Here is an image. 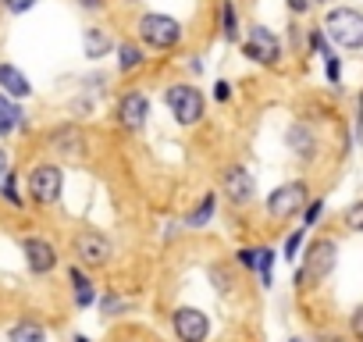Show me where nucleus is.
I'll return each instance as SVG.
<instances>
[{
	"mask_svg": "<svg viewBox=\"0 0 363 342\" xmlns=\"http://www.w3.org/2000/svg\"><path fill=\"white\" fill-rule=\"evenodd\" d=\"M125 4H139V0H125Z\"/></svg>",
	"mask_w": 363,
	"mask_h": 342,
	"instance_id": "nucleus-41",
	"label": "nucleus"
},
{
	"mask_svg": "<svg viewBox=\"0 0 363 342\" xmlns=\"http://www.w3.org/2000/svg\"><path fill=\"white\" fill-rule=\"evenodd\" d=\"M22 253H26V264L33 275H50L57 267V246L43 236H26L22 239Z\"/></svg>",
	"mask_w": 363,
	"mask_h": 342,
	"instance_id": "nucleus-12",
	"label": "nucleus"
},
{
	"mask_svg": "<svg viewBox=\"0 0 363 342\" xmlns=\"http://www.w3.org/2000/svg\"><path fill=\"white\" fill-rule=\"evenodd\" d=\"M303 239H306V232H303V228H296V232L285 239V250H281V253H285V260H296V257H299V246H303Z\"/></svg>",
	"mask_w": 363,
	"mask_h": 342,
	"instance_id": "nucleus-28",
	"label": "nucleus"
},
{
	"mask_svg": "<svg viewBox=\"0 0 363 342\" xmlns=\"http://www.w3.org/2000/svg\"><path fill=\"white\" fill-rule=\"evenodd\" d=\"M235 257H239V264H242V267H250V271H253V264H257V250H253V246H242Z\"/></svg>",
	"mask_w": 363,
	"mask_h": 342,
	"instance_id": "nucleus-33",
	"label": "nucleus"
},
{
	"mask_svg": "<svg viewBox=\"0 0 363 342\" xmlns=\"http://www.w3.org/2000/svg\"><path fill=\"white\" fill-rule=\"evenodd\" d=\"M8 342H47V328L40 321H15L8 328Z\"/></svg>",
	"mask_w": 363,
	"mask_h": 342,
	"instance_id": "nucleus-19",
	"label": "nucleus"
},
{
	"mask_svg": "<svg viewBox=\"0 0 363 342\" xmlns=\"http://www.w3.org/2000/svg\"><path fill=\"white\" fill-rule=\"evenodd\" d=\"M285 143H289V150H292L299 160H313V157H317V136H313V128H310V125H303V121L289 125Z\"/></svg>",
	"mask_w": 363,
	"mask_h": 342,
	"instance_id": "nucleus-13",
	"label": "nucleus"
},
{
	"mask_svg": "<svg viewBox=\"0 0 363 342\" xmlns=\"http://www.w3.org/2000/svg\"><path fill=\"white\" fill-rule=\"evenodd\" d=\"M72 342H89V338H86V335H75V338H72Z\"/></svg>",
	"mask_w": 363,
	"mask_h": 342,
	"instance_id": "nucleus-39",
	"label": "nucleus"
},
{
	"mask_svg": "<svg viewBox=\"0 0 363 342\" xmlns=\"http://www.w3.org/2000/svg\"><path fill=\"white\" fill-rule=\"evenodd\" d=\"M100 310H104L107 317H114V314H125V310H128V303H125L118 292H107V296H100Z\"/></svg>",
	"mask_w": 363,
	"mask_h": 342,
	"instance_id": "nucleus-26",
	"label": "nucleus"
},
{
	"mask_svg": "<svg viewBox=\"0 0 363 342\" xmlns=\"http://www.w3.org/2000/svg\"><path fill=\"white\" fill-rule=\"evenodd\" d=\"M26 114L18 107V100H11L8 93H0V139H8L15 128H22Z\"/></svg>",
	"mask_w": 363,
	"mask_h": 342,
	"instance_id": "nucleus-17",
	"label": "nucleus"
},
{
	"mask_svg": "<svg viewBox=\"0 0 363 342\" xmlns=\"http://www.w3.org/2000/svg\"><path fill=\"white\" fill-rule=\"evenodd\" d=\"M320 342H338V338H320Z\"/></svg>",
	"mask_w": 363,
	"mask_h": 342,
	"instance_id": "nucleus-40",
	"label": "nucleus"
},
{
	"mask_svg": "<svg viewBox=\"0 0 363 342\" xmlns=\"http://www.w3.org/2000/svg\"><path fill=\"white\" fill-rule=\"evenodd\" d=\"M331 4V0H313V8H328Z\"/></svg>",
	"mask_w": 363,
	"mask_h": 342,
	"instance_id": "nucleus-38",
	"label": "nucleus"
},
{
	"mask_svg": "<svg viewBox=\"0 0 363 342\" xmlns=\"http://www.w3.org/2000/svg\"><path fill=\"white\" fill-rule=\"evenodd\" d=\"M352 139L363 146V93L356 96V132H352Z\"/></svg>",
	"mask_w": 363,
	"mask_h": 342,
	"instance_id": "nucleus-30",
	"label": "nucleus"
},
{
	"mask_svg": "<svg viewBox=\"0 0 363 342\" xmlns=\"http://www.w3.org/2000/svg\"><path fill=\"white\" fill-rule=\"evenodd\" d=\"M306 204H310V189H306V182L292 179V182H281V186L267 197L264 211H267V218H271V221H289V218L303 214V211H306Z\"/></svg>",
	"mask_w": 363,
	"mask_h": 342,
	"instance_id": "nucleus-5",
	"label": "nucleus"
},
{
	"mask_svg": "<svg viewBox=\"0 0 363 342\" xmlns=\"http://www.w3.org/2000/svg\"><path fill=\"white\" fill-rule=\"evenodd\" d=\"M285 4H289L292 15H306V11L313 8V0H285Z\"/></svg>",
	"mask_w": 363,
	"mask_h": 342,
	"instance_id": "nucleus-34",
	"label": "nucleus"
},
{
	"mask_svg": "<svg viewBox=\"0 0 363 342\" xmlns=\"http://www.w3.org/2000/svg\"><path fill=\"white\" fill-rule=\"evenodd\" d=\"M335 264H338V243L328 239V236H317V239H310V246H306V253H303V267L296 271V282H299V285H303V282L320 285V282L335 271Z\"/></svg>",
	"mask_w": 363,
	"mask_h": 342,
	"instance_id": "nucleus-2",
	"label": "nucleus"
},
{
	"mask_svg": "<svg viewBox=\"0 0 363 342\" xmlns=\"http://www.w3.org/2000/svg\"><path fill=\"white\" fill-rule=\"evenodd\" d=\"M118 125L125 128V132H143L146 128V118H150V100H146V93H139V89H128L121 100H118Z\"/></svg>",
	"mask_w": 363,
	"mask_h": 342,
	"instance_id": "nucleus-11",
	"label": "nucleus"
},
{
	"mask_svg": "<svg viewBox=\"0 0 363 342\" xmlns=\"http://www.w3.org/2000/svg\"><path fill=\"white\" fill-rule=\"evenodd\" d=\"M68 278H72V296H75V307H82V310H86V307H93V303H96V285H93V278H89V275H86L79 264L68 271Z\"/></svg>",
	"mask_w": 363,
	"mask_h": 342,
	"instance_id": "nucleus-15",
	"label": "nucleus"
},
{
	"mask_svg": "<svg viewBox=\"0 0 363 342\" xmlns=\"http://www.w3.org/2000/svg\"><path fill=\"white\" fill-rule=\"evenodd\" d=\"M0 197H4L11 207H26V200L18 197V186H15V171H8V179L0 182Z\"/></svg>",
	"mask_w": 363,
	"mask_h": 342,
	"instance_id": "nucleus-25",
	"label": "nucleus"
},
{
	"mask_svg": "<svg viewBox=\"0 0 363 342\" xmlns=\"http://www.w3.org/2000/svg\"><path fill=\"white\" fill-rule=\"evenodd\" d=\"M72 253L79 260V267H107L114 260V243L100 232V228H82L72 239Z\"/></svg>",
	"mask_w": 363,
	"mask_h": 342,
	"instance_id": "nucleus-6",
	"label": "nucleus"
},
{
	"mask_svg": "<svg viewBox=\"0 0 363 342\" xmlns=\"http://www.w3.org/2000/svg\"><path fill=\"white\" fill-rule=\"evenodd\" d=\"M218 33L228 43L239 40V18H235V4H232V0H221V4H218Z\"/></svg>",
	"mask_w": 363,
	"mask_h": 342,
	"instance_id": "nucleus-20",
	"label": "nucleus"
},
{
	"mask_svg": "<svg viewBox=\"0 0 363 342\" xmlns=\"http://www.w3.org/2000/svg\"><path fill=\"white\" fill-rule=\"evenodd\" d=\"M324 36L342 50H363V11L356 8H328Z\"/></svg>",
	"mask_w": 363,
	"mask_h": 342,
	"instance_id": "nucleus-1",
	"label": "nucleus"
},
{
	"mask_svg": "<svg viewBox=\"0 0 363 342\" xmlns=\"http://www.w3.org/2000/svg\"><path fill=\"white\" fill-rule=\"evenodd\" d=\"M135 29H139V40L150 43L153 50H174L182 43V26L171 15H143Z\"/></svg>",
	"mask_w": 363,
	"mask_h": 342,
	"instance_id": "nucleus-7",
	"label": "nucleus"
},
{
	"mask_svg": "<svg viewBox=\"0 0 363 342\" xmlns=\"http://www.w3.org/2000/svg\"><path fill=\"white\" fill-rule=\"evenodd\" d=\"M4 8H8L11 15H26L29 8H36V0H4Z\"/></svg>",
	"mask_w": 363,
	"mask_h": 342,
	"instance_id": "nucleus-31",
	"label": "nucleus"
},
{
	"mask_svg": "<svg viewBox=\"0 0 363 342\" xmlns=\"http://www.w3.org/2000/svg\"><path fill=\"white\" fill-rule=\"evenodd\" d=\"M324 72H328V82H331V86H338V82H342V65H338V57L324 61Z\"/></svg>",
	"mask_w": 363,
	"mask_h": 342,
	"instance_id": "nucleus-29",
	"label": "nucleus"
},
{
	"mask_svg": "<svg viewBox=\"0 0 363 342\" xmlns=\"http://www.w3.org/2000/svg\"><path fill=\"white\" fill-rule=\"evenodd\" d=\"M8 171H11V164H8V153H4V150H0V182H4V179H8Z\"/></svg>",
	"mask_w": 363,
	"mask_h": 342,
	"instance_id": "nucleus-36",
	"label": "nucleus"
},
{
	"mask_svg": "<svg viewBox=\"0 0 363 342\" xmlns=\"http://www.w3.org/2000/svg\"><path fill=\"white\" fill-rule=\"evenodd\" d=\"M242 54H246L250 61L264 65V68H274V65L281 61V40H278L267 26H253L250 36H246V43H242Z\"/></svg>",
	"mask_w": 363,
	"mask_h": 342,
	"instance_id": "nucleus-9",
	"label": "nucleus"
},
{
	"mask_svg": "<svg viewBox=\"0 0 363 342\" xmlns=\"http://www.w3.org/2000/svg\"><path fill=\"white\" fill-rule=\"evenodd\" d=\"M221 193L232 207H250L253 197H257V179L253 171H246L242 164H228L221 171Z\"/></svg>",
	"mask_w": 363,
	"mask_h": 342,
	"instance_id": "nucleus-8",
	"label": "nucleus"
},
{
	"mask_svg": "<svg viewBox=\"0 0 363 342\" xmlns=\"http://www.w3.org/2000/svg\"><path fill=\"white\" fill-rule=\"evenodd\" d=\"M289 342H303V338H289Z\"/></svg>",
	"mask_w": 363,
	"mask_h": 342,
	"instance_id": "nucleus-42",
	"label": "nucleus"
},
{
	"mask_svg": "<svg viewBox=\"0 0 363 342\" xmlns=\"http://www.w3.org/2000/svg\"><path fill=\"white\" fill-rule=\"evenodd\" d=\"M0 93H8L11 100H22V96L33 93V82L15 65H0Z\"/></svg>",
	"mask_w": 363,
	"mask_h": 342,
	"instance_id": "nucleus-14",
	"label": "nucleus"
},
{
	"mask_svg": "<svg viewBox=\"0 0 363 342\" xmlns=\"http://www.w3.org/2000/svg\"><path fill=\"white\" fill-rule=\"evenodd\" d=\"M171 328L178 342H207L211 338V317L200 307H178L171 314Z\"/></svg>",
	"mask_w": 363,
	"mask_h": 342,
	"instance_id": "nucleus-10",
	"label": "nucleus"
},
{
	"mask_svg": "<svg viewBox=\"0 0 363 342\" xmlns=\"http://www.w3.org/2000/svg\"><path fill=\"white\" fill-rule=\"evenodd\" d=\"M274 260H278V253L271 250V246H257V264H253V271H257V278H260V285L264 289H271L274 285Z\"/></svg>",
	"mask_w": 363,
	"mask_h": 342,
	"instance_id": "nucleus-22",
	"label": "nucleus"
},
{
	"mask_svg": "<svg viewBox=\"0 0 363 342\" xmlns=\"http://www.w3.org/2000/svg\"><path fill=\"white\" fill-rule=\"evenodd\" d=\"M26 189H29V200L33 204L54 207L61 200V193H65V171H61V164H54V160L33 164L29 179H26Z\"/></svg>",
	"mask_w": 363,
	"mask_h": 342,
	"instance_id": "nucleus-3",
	"label": "nucleus"
},
{
	"mask_svg": "<svg viewBox=\"0 0 363 342\" xmlns=\"http://www.w3.org/2000/svg\"><path fill=\"white\" fill-rule=\"evenodd\" d=\"M164 104H167V111L174 114V121L178 125H200L203 121V93L196 89V86H189V82H171L167 89H164Z\"/></svg>",
	"mask_w": 363,
	"mask_h": 342,
	"instance_id": "nucleus-4",
	"label": "nucleus"
},
{
	"mask_svg": "<svg viewBox=\"0 0 363 342\" xmlns=\"http://www.w3.org/2000/svg\"><path fill=\"white\" fill-rule=\"evenodd\" d=\"M342 221H345V228H349V232H359V236H363V200H356L352 207H345Z\"/></svg>",
	"mask_w": 363,
	"mask_h": 342,
	"instance_id": "nucleus-24",
	"label": "nucleus"
},
{
	"mask_svg": "<svg viewBox=\"0 0 363 342\" xmlns=\"http://www.w3.org/2000/svg\"><path fill=\"white\" fill-rule=\"evenodd\" d=\"M82 8H86V11H100L104 0H82Z\"/></svg>",
	"mask_w": 363,
	"mask_h": 342,
	"instance_id": "nucleus-37",
	"label": "nucleus"
},
{
	"mask_svg": "<svg viewBox=\"0 0 363 342\" xmlns=\"http://www.w3.org/2000/svg\"><path fill=\"white\" fill-rule=\"evenodd\" d=\"M320 214H324V200L317 197V200H310V204H306V211H303L299 218H303V225H306V228H313V225L320 221Z\"/></svg>",
	"mask_w": 363,
	"mask_h": 342,
	"instance_id": "nucleus-27",
	"label": "nucleus"
},
{
	"mask_svg": "<svg viewBox=\"0 0 363 342\" xmlns=\"http://www.w3.org/2000/svg\"><path fill=\"white\" fill-rule=\"evenodd\" d=\"M111 47H114V40H111L107 29H96V26L82 29V50H86V57H93V61L96 57H107Z\"/></svg>",
	"mask_w": 363,
	"mask_h": 342,
	"instance_id": "nucleus-16",
	"label": "nucleus"
},
{
	"mask_svg": "<svg viewBox=\"0 0 363 342\" xmlns=\"http://www.w3.org/2000/svg\"><path fill=\"white\" fill-rule=\"evenodd\" d=\"M349 331H352L356 338H363V307L352 310V317H349Z\"/></svg>",
	"mask_w": 363,
	"mask_h": 342,
	"instance_id": "nucleus-32",
	"label": "nucleus"
},
{
	"mask_svg": "<svg viewBox=\"0 0 363 342\" xmlns=\"http://www.w3.org/2000/svg\"><path fill=\"white\" fill-rule=\"evenodd\" d=\"M214 211H218V197H214V193H207V197L189 211L186 228H207V225H211V218H214Z\"/></svg>",
	"mask_w": 363,
	"mask_h": 342,
	"instance_id": "nucleus-21",
	"label": "nucleus"
},
{
	"mask_svg": "<svg viewBox=\"0 0 363 342\" xmlns=\"http://www.w3.org/2000/svg\"><path fill=\"white\" fill-rule=\"evenodd\" d=\"M143 61H146V57H143V50H139L135 43H121V47H118V68H121L125 75L135 72V68H143Z\"/></svg>",
	"mask_w": 363,
	"mask_h": 342,
	"instance_id": "nucleus-23",
	"label": "nucleus"
},
{
	"mask_svg": "<svg viewBox=\"0 0 363 342\" xmlns=\"http://www.w3.org/2000/svg\"><path fill=\"white\" fill-rule=\"evenodd\" d=\"M82 132L75 128V125H65V128H57V132H50V146L57 150V153H65V157H75L82 146Z\"/></svg>",
	"mask_w": 363,
	"mask_h": 342,
	"instance_id": "nucleus-18",
	"label": "nucleus"
},
{
	"mask_svg": "<svg viewBox=\"0 0 363 342\" xmlns=\"http://www.w3.org/2000/svg\"><path fill=\"white\" fill-rule=\"evenodd\" d=\"M214 96H218V100H232V82H225V79L214 82Z\"/></svg>",
	"mask_w": 363,
	"mask_h": 342,
	"instance_id": "nucleus-35",
	"label": "nucleus"
}]
</instances>
